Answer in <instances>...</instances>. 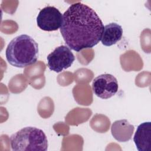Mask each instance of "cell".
<instances>
[{
  "label": "cell",
  "instance_id": "1",
  "mask_svg": "<svg viewBox=\"0 0 151 151\" xmlns=\"http://www.w3.org/2000/svg\"><path fill=\"white\" fill-rule=\"evenodd\" d=\"M60 29L66 45L79 52L91 48L99 42L104 25L94 9L78 2L71 4L63 14Z\"/></svg>",
  "mask_w": 151,
  "mask_h": 151
},
{
  "label": "cell",
  "instance_id": "9",
  "mask_svg": "<svg viewBox=\"0 0 151 151\" xmlns=\"http://www.w3.org/2000/svg\"><path fill=\"white\" fill-rule=\"evenodd\" d=\"M122 35V27L117 23H110L104 27L101 42L105 46H111L119 42Z\"/></svg>",
  "mask_w": 151,
  "mask_h": 151
},
{
  "label": "cell",
  "instance_id": "3",
  "mask_svg": "<svg viewBox=\"0 0 151 151\" xmlns=\"http://www.w3.org/2000/svg\"><path fill=\"white\" fill-rule=\"evenodd\" d=\"M10 145L13 151H46L48 140L41 129L26 127L11 136Z\"/></svg>",
  "mask_w": 151,
  "mask_h": 151
},
{
  "label": "cell",
  "instance_id": "5",
  "mask_svg": "<svg viewBox=\"0 0 151 151\" xmlns=\"http://www.w3.org/2000/svg\"><path fill=\"white\" fill-rule=\"evenodd\" d=\"M116 78L110 74H103L96 77L93 81L92 90L96 96L102 99H108L118 91Z\"/></svg>",
  "mask_w": 151,
  "mask_h": 151
},
{
  "label": "cell",
  "instance_id": "4",
  "mask_svg": "<svg viewBox=\"0 0 151 151\" xmlns=\"http://www.w3.org/2000/svg\"><path fill=\"white\" fill-rule=\"evenodd\" d=\"M47 60L49 69L60 73L71 66L75 60V57L68 47L62 45L56 47L49 54Z\"/></svg>",
  "mask_w": 151,
  "mask_h": 151
},
{
  "label": "cell",
  "instance_id": "2",
  "mask_svg": "<svg viewBox=\"0 0 151 151\" xmlns=\"http://www.w3.org/2000/svg\"><path fill=\"white\" fill-rule=\"evenodd\" d=\"M6 58L12 66L24 68L35 63L38 57V45L31 36L22 34L13 38L8 44Z\"/></svg>",
  "mask_w": 151,
  "mask_h": 151
},
{
  "label": "cell",
  "instance_id": "7",
  "mask_svg": "<svg viewBox=\"0 0 151 151\" xmlns=\"http://www.w3.org/2000/svg\"><path fill=\"white\" fill-rule=\"evenodd\" d=\"M133 141L139 151H151V123L139 124L135 132Z\"/></svg>",
  "mask_w": 151,
  "mask_h": 151
},
{
  "label": "cell",
  "instance_id": "8",
  "mask_svg": "<svg viewBox=\"0 0 151 151\" xmlns=\"http://www.w3.org/2000/svg\"><path fill=\"white\" fill-rule=\"evenodd\" d=\"M134 127L126 119L116 120L111 125V132L113 137L120 142L131 139Z\"/></svg>",
  "mask_w": 151,
  "mask_h": 151
},
{
  "label": "cell",
  "instance_id": "6",
  "mask_svg": "<svg viewBox=\"0 0 151 151\" xmlns=\"http://www.w3.org/2000/svg\"><path fill=\"white\" fill-rule=\"evenodd\" d=\"M63 22V14L55 7L47 6L39 12L37 17V24L42 30L56 31L61 28Z\"/></svg>",
  "mask_w": 151,
  "mask_h": 151
}]
</instances>
